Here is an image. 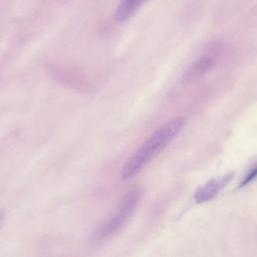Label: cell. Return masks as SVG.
<instances>
[{"instance_id":"2","label":"cell","mask_w":257,"mask_h":257,"mask_svg":"<svg viewBox=\"0 0 257 257\" xmlns=\"http://www.w3.org/2000/svg\"><path fill=\"white\" fill-rule=\"evenodd\" d=\"M141 190L131 189L123 195L113 214L105 220L94 232L93 242L101 243L111 239L127 223L141 200Z\"/></svg>"},{"instance_id":"7","label":"cell","mask_w":257,"mask_h":257,"mask_svg":"<svg viewBox=\"0 0 257 257\" xmlns=\"http://www.w3.org/2000/svg\"><path fill=\"white\" fill-rule=\"evenodd\" d=\"M3 217H4V213L2 211H0V224H1L2 220H3Z\"/></svg>"},{"instance_id":"4","label":"cell","mask_w":257,"mask_h":257,"mask_svg":"<svg viewBox=\"0 0 257 257\" xmlns=\"http://www.w3.org/2000/svg\"><path fill=\"white\" fill-rule=\"evenodd\" d=\"M214 66V60L209 56H202L196 59L189 67L184 71L182 76V82L185 84L192 83L205 74H207Z\"/></svg>"},{"instance_id":"3","label":"cell","mask_w":257,"mask_h":257,"mask_svg":"<svg viewBox=\"0 0 257 257\" xmlns=\"http://www.w3.org/2000/svg\"><path fill=\"white\" fill-rule=\"evenodd\" d=\"M235 172H229L221 177L209 180L195 192V201L199 204L211 201L232 181Z\"/></svg>"},{"instance_id":"5","label":"cell","mask_w":257,"mask_h":257,"mask_svg":"<svg viewBox=\"0 0 257 257\" xmlns=\"http://www.w3.org/2000/svg\"><path fill=\"white\" fill-rule=\"evenodd\" d=\"M148 0H122L115 10V20L121 22L131 18Z\"/></svg>"},{"instance_id":"1","label":"cell","mask_w":257,"mask_h":257,"mask_svg":"<svg viewBox=\"0 0 257 257\" xmlns=\"http://www.w3.org/2000/svg\"><path fill=\"white\" fill-rule=\"evenodd\" d=\"M186 118L176 116L156 130L130 157L121 170V179L130 181L140 174L182 132Z\"/></svg>"},{"instance_id":"6","label":"cell","mask_w":257,"mask_h":257,"mask_svg":"<svg viewBox=\"0 0 257 257\" xmlns=\"http://www.w3.org/2000/svg\"><path fill=\"white\" fill-rule=\"evenodd\" d=\"M255 179H257V165H255L249 172L248 174L244 177V179L242 180V182L239 185V188H243L247 185H249L252 181H254Z\"/></svg>"}]
</instances>
